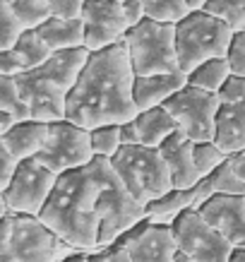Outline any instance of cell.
<instances>
[{
    "label": "cell",
    "mask_w": 245,
    "mask_h": 262,
    "mask_svg": "<svg viewBox=\"0 0 245 262\" xmlns=\"http://www.w3.org/2000/svg\"><path fill=\"white\" fill-rule=\"evenodd\" d=\"M137 116L135 70L125 41L92 53L77 87L68 94V120L92 133L103 125H125Z\"/></svg>",
    "instance_id": "1"
},
{
    "label": "cell",
    "mask_w": 245,
    "mask_h": 262,
    "mask_svg": "<svg viewBox=\"0 0 245 262\" xmlns=\"http://www.w3.org/2000/svg\"><path fill=\"white\" fill-rule=\"evenodd\" d=\"M96 200H99V183L89 166L68 171L58 178L56 190L39 219L77 253H94L99 250V238H101V219L96 212Z\"/></svg>",
    "instance_id": "2"
},
{
    "label": "cell",
    "mask_w": 245,
    "mask_h": 262,
    "mask_svg": "<svg viewBox=\"0 0 245 262\" xmlns=\"http://www.w3.org/2000/svg\"><path fill=\"white\" fill-rule=\"evenodd\" d=\"M89 171L94 173L99 183V200H96V212L101 219V238L99 248L113 246L120 236L132 231L137 224L147 219V207L140 205L137 200L127 192L123 181L118 178L111 159L94 157L89 164Z\"/></svg>",
    "instance_id": "3"
},
{
    "label": "cell",
    "mask_w": 245,
    "mask_h": 262,
    "mask_svg": "<svg viewBox=\"0 0 245 262\" xmlns=\"http://www.w3.org/2000/svg\"><path fill=\"white\" fill-rule=\"evenodd\" d=\"M77 250L58 238L39 216L3 209L0 262H63Z\"/></svg>",
    "instance_id": "4"
},
{
    "label": "cell",
    "mask_w": 245,
    "mask_h": 262,
    "mask_svg": "<svg viewBox=\"0 0 245 262\" xmlns=\"http://www.w3.org/2000/svg\"><path fill=\"white\" fill-rule=\"evenodd\" d=\"M233 36L236 32L219 17L209 15L205 10L190 12L183 22L175 24V48L181 70L190 75L207 60L226 58Z\"/></svg>",
    "instance_id": "5"
},
{
    "label": "cell",
    "mask_w": 245,
    "mask_h": 262,
    "mask_svg": "<svg viewBox=\"0 0 245 262\" xmlns=\"http://www.w3.org/2000/svg\"><path fill=\"white\" fill-rule=\"evenodd\" d=\"M111 164L127 192L144 207L173 190L171 171L159 149L142 147V144L123 147L111 159Z\"/></svg>",
    "instance_id": "6"
},
{
    "label": "cell",
    "mask_w": 245,
    "mask_h": 262,
    "mask_svg": "<svg viewBox=\"0 0 245 262\" xmlns=\"http://www.w3.org/2000/svg\"><path fill=\"white\" fill-rule=\"evenodd\" d=\"M125 46L135 77L183 72L178 63V48H175V24L144 19L140 27L127 32Z\"/></svg>",
    "instance_id": "7"
},
{
    "label": "cell",
    "mask_w": 245,
    "mask_h": 262,
    "mask_svg": "<svg viewBox=\"0 0 245 262\" xmlns=\"http://www.w3.org/2000/svg\"><path fill=\"white\" fill-rule=\"evenodd\" d=\"M58 178L51 168L39 164L36 159H27L19 164L15 178L8 185V190L0 192L3 209L15 212V214L27 216H41L43 207L53 195L58 185Z\"/></svg>",
    "instance_id": "8"
},
{
    "label": "cell",
    "mask_w": 245,
    "mask_h": 262,
    "mask_svg": "<svg viewBox=\"0 0 245 262\" xmlns=\"http://www.w3.org/2000/svg\"><path fill=\"white\" fill-rule=\"evenodd\" d=\"M94 157L92 133L70 120H60L48 127V140L36 161L51 168L56 176H63L68 171L87 168L94 161Z\"/></svg>",
    "instance_id": "9"
},
{
    "label": "cell",
    "mask_w": 245,
    "mask_h": 262,
    "mask_svg": "<svg viewBox=\"0 0 245 262\" xmlns=\"http://www.w3.org/2000/svg\"><path fill=\"white\" fill-rule=\"evenodd\" d=\"M164 108L173 116V120L178 123V130L185 133L195 144L214 142L216 118H219V108H221L219 94L185 87L171 101H166Z\"/></svg>",
    "instance_id": "10"
},
{
    "label": "cell",
    "mask_w": 245,
    "mask_h": 262,
    "mask_svg": "<svg viewBox=\"0 0 245 262\" xmlns=\"http://www.w3.org/2000/svg\"><path fill=\"white\" fill-rule=\"evenodd\" d=\"M181 255L192 262H231L236 248L199 214V209L183 212L171 226Z\"/></svg>",
    "instance_id": "11"
},
{
    "label": "cell",
    "mask_w": 245,
    "mask_h": 262,
    "mask_svg": "<svg viewBox=\"0 0 245 262\" xmlns=\"http://www.w3.org/2000/svg\"><path fill=\"white\" fill-rule=\"evenodd\" d=\"M82 22H84V48H89L92 53L123 43L130 32L123 5L116 0H87Z\"/></svg>",
    "instance_id": "12"
},
{
    "label": "cell",
    "mask_w": 245,
    "mask_h": 262,
    "mask_svg": "<svg viewBox=\"0 0 245 262\" xmlns=\"http://www.w3.org/2000/svg\"><path fill=\"white\" fill-rule=\"evenodd\" d=\"M221 108L216 118V137L214 142L226 157H236L245 151V80L231 77L226 87L219 92Z\"/></svg>",
    "instance_id": "13"
},
{
    "label": "cell",
    "mask_w": 245,
    "mask_h": 262,
    "mask_svg": "<svg viewBox=\"0 0 245 262\" xmlns=\"http://www.w3.org/2000/svg\"><path fill=\"white\" fill-rule=\"evenodd\" d=\"M113 246L123 248L132 262H175V257L181 255L173 229L151 224L147 219L132 231H127L125 236H120Z\"/></svg>",
    "instance_id": "14"
},
{
    "label": "cell",
    "mask_w": 245,
    "mask_h": 262,
    "mask_svg": "<svg viewBox=\"0 0 245 262\" xmlns=\"http://www.w3.org/2000/svg\"><path fill=\"white\" fill-rule=\"evenodd\" d=\"M15 80L29 106L32 120L46 123V125L68 120V94L58 84H53L46 77H39L36 72H24Z\"/></svg>",
    "instance_id": "15"
},
{
    "label": "cell",
    "mask_w": 245,
    "mask_h": 262,
    "mask_svg": "<svg viewBox=\"0 0 245 262\" xmlns=\"http://www.w3.org/2000/svg\"><path fill=\"white\" fill-rule=\"evenodd\" d=\"M199 214L212 224L233 248L245 243V195H214L199 207Z\"/></svg>",
    "instance_id": "16"
},
{
    "label": "cell",
    "mask_w": 245,
    "mask_h": 262,
    "mask_svg": "<svg viewBox=\"0 0 245 262\" xmlns=\"http://www.w3.org/2000/svg\"><path fill=\"white\" fill-rule=\"evenodd\" d=\"M161 157L166 159V166L173 178V190H192L202 176L195 164V142L190 140L185 133H175L161 144Z\"/></svg>",
    "instance_id": "17"
},
{
    "label": "cell",
    "mask_w": 245,
    "mask_h": 262,
    "mask_svg": "<svg viewBox=\"0 0 245 262\" xmlns=\"http://www.w3.org/2000/svg\"><path fill=\"white\" fill-rule=\"evenodd\" d=\"M188 87V75L173 72V75H151V77H135V103L137 111H151L159 106H166L178 92Z\"/></svg>",
    "instance_id": "18"
},
{
    "label": "cell",
    "mask_w": 245,
    "mask_h": 262,
    "mask_svg": "<svg viewBox=\"0 0 245 262\" xmlns=\"http://www.w3.org/2000/svg\"><path fill=\"white\" fill-rule=\"evenodd\" d=\"M89 58H92V51L89 48H72V51H58L51 56L43 68L39 70H34L39 77H46L51 80L53 84L63 89L65 94H70L72 89L77 87L79 77H82V72L87 68Z\"/></svg>",
    "instance_id": "19"
},
{
    "label": "cell",
    "mask_w": 245,
    "mask_h": 262,
    "mask_svg": "<svg viewBox=\"0 0 245 262\" xmlns=\"http://www.w3.org/2000/svg\"><path fill=\"white\" fill-rule=\"evenodd\" d=\"M48 127L46 123H36V120H27L19 123L10 130L8 135L0 137V147L8 149L17 161L36 159L43 149V144L48 140Z\"/></svg>",
    "instance_id": "20"
},
{
    "label": "cell",
    "mask_w": 245,
    "mask_h": 262,
    "mask_svg": "<svg viewBox=\"0 0 245 262\" xmlns=\"http://www.w3.org/2000/svg\"><path fill=\"white\" fill-rule=\"evenodd\" d=\"M135 125L140 133V144L151 147V149H161V144L178 133V123L164 106L151 108V111H142L135 118Z\"/></svg>",
    "instance_id": "21"
},
{
    "label": "cell",
    "mask_w": 245,
    "mask_h": 262,
    "mask_svg": "<svg viewBox=\"0 0 245 262\" xmlns=\"http://www.w3.org/2000/svg\"><path fill=\"white\" fill-rule=\"evenodd\" d=\"M36 32L46 41L51 51H72V48H84V22L82 19H58L51 17L48 22L36 27Z\"/></svg>",
    "instance_id": "22"
},
{
    "label": "cell",
    "mask_w": 245,
    "mask_h": 262,
    "mask_svg": "<svg viewBox=\"0 0 245 262\" xmlns=\"http://www.w3.org/2000/svg\"><path fill=\"white\" fill-rule=\"evenodd\" d=\"M188 209H192V190H171L168 195L147 205V222L173 226L175 219Z\"/></svg>",
    "instance_id": "23"
},
{
    "label": "cell",
    "mask_w": 245,
    "mask_h": 262,
    "mask_svg": "<svg viewBox=\"0 0 245 262\" xmlns=\"http://www.w3.org/2000/svg\"><path fill=\"white\" fill-rule=\"evenodd\" d=\"M233 77L231 72V65L226 58H214V60H207L188 75V87L202 89V92H209V94H219L226 82Z\"/></svg>",
    "instance_id": "24"
},
{
    "label": "cell",
    "mask_w": 245,
    "mask_h": 262,
    "mask_svg": "<svg viewBox=\"0 0 245 262\" xmlns=\"http://www.w3.org/2000/svg\"><path fill=\"white\" fill-rule=\"evenodd\" d=\"M15 51H19V56L24 58V63H27V70L29 72L43 68V65L51 60V56H53L51 46L41 39L36 29H27V32L22 34V39L17 41Z\"/></svg>",
    "instance_id": "25"
},
{
    "label": "cell",
    "mask_w": 245,
    "mask_h": 262,
    "mask_svg": "<svg viewBox=\"0 0 245 262\" xmlns=\"http://www.w3.org/2000/svg\"><path fill=\"white\" fill-rule=\"evenodd\" d=\"M0 113L15 116L17 123L32 120L29 106L24 101V96H22V92H19V84H17L15 77H0Z\"/></svg>",
    "instance_id": "26"
},
{
    "label": "cell",
    "mask_w": 245,
    "mask_h": 262,
    "mask_svg": "<svg viewBox=\"0 0 245 262\" xmlns=\"http://www.w3.org/2000/svg\"><path fill=\"white\" fill-rule=\"evenodd\" d=\"M147 10V17L154 22L178 24L192 12L188 0H140Z\"/></svg>",
    "instance_id": "27"
},
{
    "label": "cell",
    "mask_w": 245,
    "mask_h": 262,
    "mask_svg": "<svg viewBox=\"0 0 245 262\" xmlns=\"http://www.w3.org/2000/svg\"><path fill=\"white\" fill-rule=\"evenodd\" d=\"M24 32H27V27L17 17V12L8 3L0 0V51H12Z\"/></svg>",
    "instance_id": "28"
},
{
    "label": "cell",
    "mask_w": 245,
    "mask_h": 262,
    "mask_svg": "<svg viewBox=\"0 0 245 262\" xmlns=\"http://www.w3.org/2000/svg\"><path fill=\"white\" fill-rule=\"evenodd\" d=\"M205 12L224 19L236 34L245 29V0H209Z\"/></svg>",
    "instance_id": "29"
},
{
    "label": "cell",
    "mask_w": 245,
    "mask_h": 262,
    "mask_svg": "<svg viewBox=\"0 0 245 262\" xmlns=\"http://www.w3.org/2000/svg\"><path fill=\"white\" fill-rule=\"evenodd\" d=\"M17 12V17L24 22L27 29H36L43 22L51 19V12L46 8V0H3Z\"/></svg>",
    "instance_id": "30"
},
{
    "label": "cell",
    "mask_w": 245,
    "mask_h": 262,
    "mask_svg": "<svg viewBox=\"0 0 245 262\" xmlns=\"http://www.w3.org/2000/svg\"><path fill=\"white\" fill-rule=\"evenodd\" d=\"M92 147L96 157L113 159L123 149V137H120V125H103L92 130Z\"/></svg>",
    "instance_id": "31"
},
{
    "label": "cell",
    "mask_w": 245,
    "mask_h": 262,
    "mask_svg": "<svg viewBox=\"0 0 245 262\" xmlns=\"http://www.w3.org/2000/svg\"><path fill=\"white\" fill-rule=\"evenodd\" d=\"M229 161V157L219 149L216 142H202V144H195V164H197V171L202 178L212 176L214 171L219 166H224Z\"/></svg>",
    "instance_id": "32"
},
{
    "label": "cell",
    "mask_w": 245,
    "mask_h": 262,
    "mask_svg": "<svg viewBox=\"0 0 245 262\" xmlns=\"http://www.w3.org/2000/svg\"><path fill=\"white\" fill-rule=\"evenodd\" d=\"M87 0H46V8L51 17L58 19H82Z\"/></svg>",
    "instance_id": "33"
},
{
    "label": "cell",
    "mask_w": 245,
    "mask_h": 262,
    "mask_svg": "<svg viewBox=\"0 0 245 262\" xmlns=\"http://www.w3.org/2000/svg\"><path fill=\"white\" fill-rule=\"evenodd\" d=\"M27 70L24 58L19 56V51H0V77H19Z\"/></svg>",
    "instance_id": "34"
},
{
    "label": "cell",
    "mask_w": 245,
    "mask_h": 262,
    "mask_svg": "<svg viewBox=\"0 0 245 262\" xmlns=\"http://www.w3.org/2000/svg\"><path fill=\"white\" fill-rule=\"evenodd\" d=\"M226 60H229V65H231L233 77H243L245 80V41L233 36V43H231V48H229Z\"/></svg>",
    "instance_id": "35"
},
{
    "label": "cell",
    "mask_w": 245,
    "mask_h": 262,
    "mask_svg": "<svg viewBox=\"0 0 245 262\" xmlns=\"http://www.w3.org/2000/svg\"><path fill=\"white\" fill-rule=\"evenodd\" d=\"M89 262H132V257L123 248L108 246V248H99L94 253H89Z\"/></svg>",
    "instance_id": "36"
},
{
    "label": "cell",
    "mask_w": 245,
    "mask_h": 262,
    "mask_svg": "<svg viewBox=\"0 0 245 262\" xmlns=\"http://www.w3.org/2000/svg\"><path fill=\"white\" fill-rule=\"evenodd\" d=\"M0 161H3V178H0V192H3V190H8V185L12 183V178H15L17 168H19L22 161H17L15 157H12L8 149H3V147H0Z\"/></svg>",
    "instance_id": "37"
},
{
    "label": "cell",
    "mask_w": 245,
    "mask_h": 262,
    "mask_svg": "<svg viewBox=\"0 0 245 262\" xmlns=\"http://www.w3.org/2000/svg\"><path fill=\"white\" fill-rule=\"evenodd\" d=\"M123 12H125V19H127V27L135 29V27H140L144 19H149L147 17V10L140 0H125L123 3Z\"/></svg>",
    "instance_id": "38"
},
{
    "label": "cell",
    "mask_w": 245,
    "mask_h": 262,
    "mask_svg": "<svg viewBox=\"0 0 245 262\" xmlns=\"http://www.w3.org/2000/svg\"><path fill=\"white\" fill-rule=\"evenodd\" d=\"M120 137H123V147H137V144H140V133H137L135 120L120 125Z\"/></svg>",
    "instance_id": "39"
},
{
    "label": "cell",
    "mask_w": 245,
    "mask_h": 262,
    "mask_svg": "<svg viewBox=\"0 0 245 262\" xmlns=\"http://www.w3.org/2000/svg\"><path fill=\"white\" fill-rule=\"evenodd\" d=\"M231 164H233V171H236V176L240 178V183H243V188H245V151L231 157Z\"/></svg>",
    "instance_id": "40"
},
{
    "label": "cell",
    "mask_w": 245,
    "mask_h": 262,
    "mask_svg": "<svg viewBox=\"0 0 245 262\" xmlns=\"http://www.w3.org/2000/svg\"><path fill=\"white\" fill-rule=\"evenodd\" d=\"M15 125H19L15 116H10V113H0V137L8 135V133H10V130H12Z\"/></svg>",
    "instance_id": "41"
},
{
    "label": "cell",
    "mask_w": 245,
    "mask_h": 262,
    "mask_svg": "<svg viewBox=\"0 0 245 262\" xmlns=\"http://www.w3.org/2000/svg\"><path fill=\"white\" fill-rule=\"evenodd\" d=\"M63 262H89V253H75L70 257H65Z\"/></svg>",
    "instance_id": "42"
},
{
    "label": "cell",
    "mask_w": 245,
    "mask_h": 262,
    "mask_svg": "<svg viewBox=\"0 0 245 262\" xmlns=\"http://www.w3.org/2000/svg\"><path fill=\"white\" fill-rule=\"evenodd\" d=\"M231 262H245V248H236L231 255Z\"/></svg>",
    "instance_id": "43"
},
{
    "label": "cell",
    "mask_w": 245,
    "mask_h": 262,
    "mask_svg": "<svg viewBox=\"0 0 245 262\" xmlns=\"http://www.w3.org/2000/svg\"><path fill=\"white\" fill-rule=\"evenodd\" d=\"M175 262H192V260H188L185 255H178V257H175Z\"/></svg>",
    "instance_id": "44"
},
{
    "label": "cell",
    "mask_w": 245,
    "mask_h": 262,
    "mask_svg": "<svg viewBox=\"0 0 245 262\" xmlns=\"http://www.w3.org/2000/svg\"><path fill=\"white\" fill-rule=\"evenodd\" d=\"M236 36H238V39H240V41H245V29H243V32H238Z\"/></svg>",
    "instance_id": "45"
}]
</instances>
